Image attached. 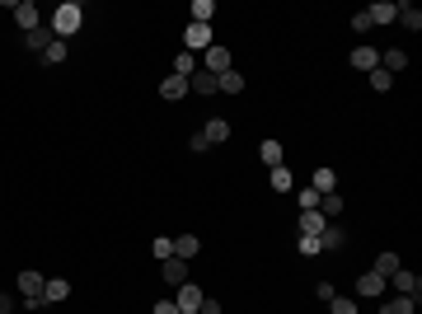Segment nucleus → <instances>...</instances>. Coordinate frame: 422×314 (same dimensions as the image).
<instances>
[{
	"label": "nucleus",
	"mask_w": 422,
	"mask_h": 314,
	"mask_svg": "<svg viewBox=\"0 0 422 314\" xmlns=\"http://www.w3.org/2000/svg\"><path fill=\"white\" fill-rule=\"evenodd\" d=\"M80 24H85V10H80L76 0H66V5H57V15H52V24H47V29H52V38H71V33H80Z\"/></svg>",
	"instance_id": "1"
},
{
	"label": "nucleus",
	"mask_w": 422,
	"mask_h": 314,
	"mask_svg": "<svg viewBox=\"0 0 422 314\" xmlns=\"http://www.w3.org/2000/svg\"><path fill=\"white\" fill-rule=\"evenodd\" d=\"M202 71H206V76H225V71H234V66H230V52H225V43H211V48H206L202 52Z\"/></svg>",
	"instance_id": "2"
},
{
	"label": "nucleus",
	"mask_w": 422,
	"mask_h": 314,
	"mask_svg": "<svg viewBox=\"0 0 422 314\" xmlns=\"http://www.w3.org/2000/svg\"><path fill=\"white\" fill-rule=\"evenodd\" d=\"M211 43H216V38H211V24H188L183 29V52H192V57L206 52Z\"/></svg>",
	"instance_id": "3"
},
{
	"label": "nucleus",
	"mask_w": 422,
	"mask_h": 314,
	"mask_svg": "<svg viewBox=\"0 0 422 314\" xmlns=\"http://www.w3.org/2000/svg\"><path fill=\"white\" fill-rule=\"evenodd\" d=\"M43 286H47V277H38V272H19V296L29 300L33 310H38V300H43Z\"/></svg>",
	"instance_id": "4"
},
{
	"label": "nucleus",
	"mask_w": 422,
	"mask_h": 314,
	"mask_svg": "<svg viewBox=\"0 0 422 314\" xmlns=\"http://www.w3.org/2000/svg\"><path fill=\"white\" fill-rule=\"evenodd\" d=\"M390 282H394V291H399V296H408V300L422 296V277H418V272H408V267H399Z\"/></svg>",
	"instance_id": "5"
},
{
	"label": "nucleus",
	"mask_w": 422,
	"mask_h": 314,
	"mask_svg": "<svg viewBox=\"0 0 422 314\" xmlns=\"http://www.w3.org/2000/svg\"><path fill=\"white\" fill-rule=\"evenodd\" d=\"M10 10H15V19H19V29H24V33L43 29V19H38V5H33V0H15Z\"/></svg>",
	"instance_id": "6"
},
{
	"label": "nucleus",
	"mask_w": 422,
	"mask_h": 314,
	"mask_svg": "<svg viewBox=\"0 0 422 314\" xmlns=\"http://www.w3.org/2000/svg\"><path fill=\"white\" fill-rule=\"evenodd\" d=\"M174 305H178V314H197L202 310V291H197L192 282H183L178 286V296H174Z\"/></svg>",
	"instance_id": "7"
},
{
	"label": "nucleus",
	"mask_w": 422,
	"mask_h": 314,
	"mask_svg": "<svg viewBox=\"0 0 422 314\" xmlns=\"http://www.w3.org/2000/svg\"><path fill=\"white\" fill-rule=\"evenodd\" d=\"M357 296H361V300H380V296H385V277H380V272H366V277H357Z\"/></svg>",
	"instance_id": "8"
},
{
	"label": "nucleus",
	"mask_w": 422,
	"mask_h": 314,
	"mask_svg": "<svg viewBox=\"0 0 422 314\" xmlns=\"http://www.w3.org/2000/svg\"><path fill=\"white\" fill-rule=\"evenodd\" d=\"M343 244H347V230H343V225H338V220H328V225H324V235H319V249L338 253V249H343Z\"/></svg>",
	"instance_id": "9"
},
{
	"label": "nucleus",
	"mask_w": 422,
	"mask_h": 314,
	"mask_svg": "<svg viewBox=\"0 0 422 314\" xmlns=\"http://www.w3.org/2000/svg\"><path fill=\"white\" fill-rule=\"evenodd\" d=\"M310 188L319 192V197H324V192H338V173L328 169V164H319V169H314V178H310Z\"/></svg>",
	"instance_id": "10"
},
{
	"label": "nucleus",
	"mask_w": 422,
	"mask_h": 314,
	"mask_svg": "<svg viewBox=\"0 0 422 314\" xmlns=\"http://www.w3.org/2000/svg\"><path fill=\"white\" fill-rule=\"evenodd\" d=\"M52 43H57V38H52V29H47V24H43V29H33V33H24V48H29V52H38V57H43V52L52 48Z\"/></svg>",
	"instance_id": "11"
},
{
	"label": "nucleus",
	"mask_w": 422,
	"mask_h": 314,
	"mask_svg": "<svg viewBox=\"0 0 422 314\" xmlns=\"http://www.w3.org/2000/svg\"><path fill=\"white\" fill-rule=\"evenodd\" d=\"M66 296H71V282H62V277H47V286H43V305H62Z\"/></svg>",
	"instance_id": "12"
},
{
	"label": "nucleus",
	"mask_w": 422,
	"mask_h": 314,
	"mask_svg": "<svg viewBox=\"0 0 422 314\" xmlns=\"http://www.w3.org/2000/svg\"><path fill=\"white\" fill-rule=\"evenodd\" d=\"M404 66H408V52H404V48H385V52H380V71H390V76H399Z\"/></svg>",
	"instance_id": "13"
},
{
	"label": "nucleus",
	"mask_w": 422,
	"mask_h": 314,
	"mask_svg": "<svg viewBox=\"0 0 422 314\" xmlns=\"http://www.w3.org/2000/svg\"><path fill=\"white\" fill-rule=\"evenodd\" d=\"M160 272H164V282H169V286H183L188 282V263H183V258H164Z\"/></svg>",
	"instance_id": "14"
},
{
	"label": "nucleus",
	"mask_w": 422,
	"mask_h": 314,
	"mask_svg": "<svg viewBox=\"0 0 422 314\" xmlns=\"http://www.w3.org/2000/svg\"><path fill=\"white\" fill-rule=\"evenodd\" d=\"M202 136H206V145H220V141H230V122H225V117H211V122L202 127Z\"/></svg>",
	"instance_id": "15"
},
{
	"label": "nucleus",
	"mask_w": 422,
	"mask_h": 314,
	"mask_svg": "<svg viewBox=\"0 0 422 314\" xmlns=\"http://www.w3.org/2000/svg\"><path fill=\"white\" fill-rule=\"evenodd\" d=\"M183 94H188V80H178V76H164V80H160V99H169V104H178Z\"/></svg>",
	"instance_id": "16"
},
{
	"label": "nucleus",
	"mask_w": 422,
	"mask_h": 314,
	"mask_svg": "<svg viewBox=\"0 0 422 314\" xmlns=\"http://www.w3.org/2000/svg\"><path fill=\"white\" fill-rule=\"evenodd\" d=\"M352 66H357V71H366V76H371L375 66H380V52H375V48H352Z\"/></svg>",
	"instance_id": "17"
},
{
	"label": "nucleus",
	"mask_w": 422,
	"mask_h": 314,
	"mask_svg": "<svg viewBox=\"0 0 422 314\" xmlns=\"http://www.w3.org/2000/svg\"><path fill=\"white\" fill-rule=\"evenodd\" d=\"M324 225H328V220L319 216V211H300V235L319 239V235H324Z\"/></svg>",
	"instance_id": "18"
},
{
	"label": "nucleus",
	"mask_w": 422,
	"mask_h": 314,
	"mask_svg": "<svg viewBox=\"0 0 422 314\" xmlns=\"http://www.w3.org/2000/svg\"><path fill=\"white\" fill-rule=\"evenodd\" d=\"M169 76L192 80V76H197V57H192V52H178V57H174V71H169Z\"/></svg>",
	"instance_id": "19"
},
{
	"label": "nucleus",
	"mask_w": 422,
	"mask_h": 314,
	"mask_svg": "<svg viewBox=\"0 0 422 314\" xmlns=\"http://www.w3.org/2000/svg\"><path fill=\"white\" fill-rule=\"evenodd\" d=\"M197 249H202V239L197 235H178L174 239V258H183V263L188 258H197Z\"/></svg>",
	"instance_id": "20"
},
{
	"label": "nucleus",
	"mask_w": 422,
	"mask_h": 314,
	"mask_svg": "<svg viewBox=\"0 0 422 314\" xmlns=\"http://www.w3.org/2000/svg\"><path fill=\"white\" fill-rule=\"evenodd\" d=\"M188 24H211L216 19V0H192V10H188Z\"/></svg>",
	"instance_id": "21"
},
{
	"label": "nucleus",
	"mask_w": 422,
	"mask_h": 314,
	"mask_svg": "<svg viewBox=\"0 0 422 314\" xmlns=\"http://www.w3.org/2000/svg\"><path fill=\"white\" fill-rule=\"evenodd\" d=\"M188 90H197V94H220V80L206 76V71H197V76L188 80Z\"/></svg>",
	"instance_id": "22"
},
{
	"label": "nucleus",
	"mask_w": 422,
	"mask_h": 314,
	"mask_svg": "<svg viewBox=\"0 0 422 314\" xmlns=\"http://www.w3.org/2000/svg\"><path fill=\"white\" fill-rule=\"evenodd\" d=\"M267 183H272V192H291V188H296V178H291V169H286V164H277V169L267 173Z\"/></svg>",
	"instance_id": "23"
},
{
	"label": "nucleus",
	"mask_w": 422,
	"mask_h": 314,
	"mask_svg": "<svg viewBox=\"0 0 422 314\" xmlns=\"http://www.w3.org/2000/svg\"><path fill=\"white\" fill-rule=\"evenodd\" d=\"M394 19H399L408 33H418V29H422V10H418V5H399V15H394Z\"/></svg>",
	"instance_id": "24"
},
{
	"label": "nucleus",
	"mask_w": 422,
	"mask_h": 314,
	"mask_svg": "<svg viewBox=\"0 0 422 314\" xmlns=\"http://www.w3.org/2000/svg\"><path fill=\"white\" fill-rule=\"evenodd\" d=\"M399 267H404V263H399V253H380V258H375V267H371V272H380V277L390 282V277H394V272H399Z\"/></svg>",
	"instance_id": "25"
},
{
	"label": "nucleus",
	"mask_w": 422,
	"mask_h": 314,
	"mask_svg": "<svg viewBox=\"0 0 422 314\" xmlns=\"http://www.w3.org/2000/svg\"><path fill=\"white\" fill-rule=\"evenodd\" d=\"M366 15H371V24H394V15H399V5H390V0H380V5H371Z\"/></svg>",
	"instance_id": "26"
},
{
	"label": "nucleus",
	"mask_w": 422,
	"mask_h": 314,
	"mask_svg": "<svg viewBox=\"0 0 422 314\" xmlns=\"http://www.w3.org/2000/svg\"><path fill=\"white\" fill-rule=\"evenodd\" d=\"M338 211H343V197H338V192H324V197H319V216L338 220Z\"/></svg>",
	"instance_id": "27"
},
{
	"label": "nucleus",
	"mask_w": 422,
	"mask_h": 314,
	"mask_svg": "<svg viewBox=\"0 0 422 314\" xmlns=\"http://www.w3.org/2000/svg\"><path fill=\"white\" fill-rule=\"evenodd\" d=\"M258 159H263L267 169H277V164H281V141H263V145H258Z\"/></svg>",
	"instance_id": "28"
},
{
	"label": "nucleus",
	"mask_w": 422,
	"mask_h": 314,
	"mask_svg": "<svg viewBox=\"0 0 422 314\" xmlns=\"http://www.w3.org/2000/svg\"><path fill=\"white\" fill-rule=\"evenodd\" d=\"M413 305H418V300L394 296V300H385V305H380V314H413Z\"/></svg>",
	"instance_id": "29"
},
{
	"label": "nucleus",
	"mask_w": 422,
	"mask_h": 314,
	"mask_svg": "<svg viewBox=\"0 0 422 314\" xmlns=\"http://www.w3.org/2000/svg\"><path fill=\"white\" fill-rule=\"evenodd\" d=\"M220 90H225V94H244V76H239V71H225V76H220Z\"/></svg>",
	"instance_id": "30"
},
{
	"label": "nucleus",
	"mask_w": 422,
	"mask_h": 314,
	"mask_svg": "<svg viewBox=\"0 0 422 314\" xmlns=\"http://www.w3.org/2000/svg\"><path fill=\"white\" fill-rule=\"evenodd\" d=\"M371 90H375V94H385V90H394V76H390V71H380V66H375V71H371Z\"/></svg>",
	"instance_id": "31"
},
{
	"label": "nucleus",
	"mask_w": 422,
	"mask_h": 314,
	"mask_svg": "<svg viewBox=\"0 0 422 314\" xmlns=\"http://www.w3.org/2000/svg\"><path fill=\"white\" fill-rule=\"evenodd\" d=\"M66 52H71V48H66L62 38H57V43H52V48L43 52V62H47V66H62V62H66Z\"/></svg>",
	"instance_id": "32"
},
{
	"label": "nucleus",
	"mask_w": 422,
	"mask_h": 314,
	"mask_svg": "<svg viewBox=\"0 0 422 314\" xmlns=\"http://www.w3.org/2000/svg\"><path fill=\"white\" fill-rule=\"evenodd\" d=\"M328 314H357V300H347V296H333V300H328Z\"/></svg>",
	"instance_id": "33"
},
{
	"label": "nucleus",
	"mask_w": 422,
	"mask_h": 314,
	"mask_svg": "<svg viewBox=\"0 0 422 314\" xmlns=\"http://www.w3.org/2000/svg\"><path fill=\"white\" fill-rule=\"evenodd\" d=\"M300 211H319V192L314 188H300Z\"/></svg>",
	"instance_id": "34"
},
{
	"label": "nucleus",
	"mask_w": 422,
	"mask_h": 314,
	"mask_svg": "<svg viewBox=\"0 0 422 314\" xmlns=\"http://www.w3.org/2000/svg\"><path fill=\"white\" fill-rule=\"evenodd\" d=\"M150 253H155L160 263H164V258H174V239H155V244H150Z\"/></svg>",
	"instance_id": "35"
},
{
	"label": "nucleus",
	"mask_w": 422,
	"mask_h": 314,
	"mask_svg": "<svg viewBox=\"0 0 422 314\" xmlns=\"http://www.w3.org/2000/svg\"><path fill=\"white\" fill-rule=\"evenodd\" d=\"M300 253H305V258H314V253H324V249H319V239H310V235H300Z\"/></svg>",
	"instance_id": "36"
},
{
	"label": "nucleus",
	"mask_w": 422,
	"mask_h": 314,
	"mask_svg": "<svg viewBox=\"0 0 422 314\" xmlns=\"http://www.w3.org/2000/svg\"><path fill=\"white\" fill-rule=\"evenodd\" d=\"M197 314H220V300L216 296H202V310H197Z\"/></svg>",
	"instance_id": "37"
},
{
	"label": "nucleus",
	"mask_w": 422,
	"mask_h": 314,
	"mask_svg": "<svg viewBox=\"0 0 422 314\" xmlns=\"http://www.w3.org/2000/svg\"><path fill=\"white\" fill-rule=\"evenodd\" d=\"M352 29L366 33V29H371V15H366V10H361V15H352Z\"/></svg>",
	"instance_id": "38"
},
{
	"label": "nucleus",
	"mask_w": 422,
	"mask_h": 314,
	"mask_svg": "<svg viewBox=\"0 0 422 314\" xmlns=\"http://www.w3.org/2000/svg\"><path fill=\"white\" fill-rule=\"evenodd\" d=\"M150 314H178V305H174V300H155V310Z\"/></svg>",
	"instance_id": "39"
},
{
	"label": "nucleus",
	"mask_w": 422,
	"mask_h": 314,
	"mask_svg": "<svg viewBox=\"0 0 422 314\" xmlns=\"http://www.w3.org/2000/svg\"><path fill=\"white\" fill-rule=\"evenodd\" d=\"M15 310V296H5V291H0V314H10Z\"/></svg>",
	"instance_id": "40"
}]
</instances>
